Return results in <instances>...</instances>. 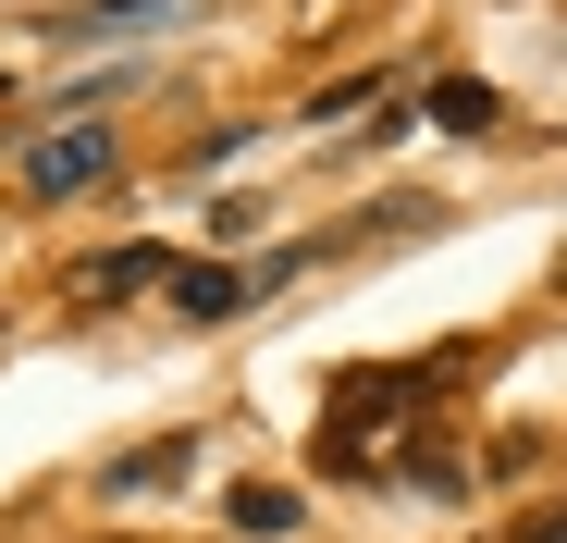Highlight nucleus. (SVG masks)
<instances>
[{
	"mask_svg": "<svg viewBox=\"0 0 567 543\" xmlns=\"http://www.w3.org/2000/svg\"><path fill=\"white\" fill-rule=\"evenodd\" d=\"M432 383H444V371H420V358H370V371H333L309 458H321V470H346V482L408 470V458H420L408 432H432Z\"/></svg>",
	"mask_w": 567,
	"mask_h": 543,
	"instance_id": "obj_1",
	"label": "nucleus"
},
{
	"mask_svg": "<svg viewBox=\"0 0 567 543\" xmlns=\"http://www.w3.org/2000/svg\"><path fill=\"white\" fill-rule=\"evenodd\" d=\"M112 161H124V136H112V124H62V136H38V148H25V186H38V198H86Z\"/></svg>",
	"mask_w": 567,
	"mask_h": 543,
	"instance_id": "obj_2",
	"label": "nucleus"
},
{
	"mask_svg": "<svg viewBox=\"0 0 567 543\" xmlns=\"http://www.w3.org/2000/svg\"><path fill=\"white\" fill-rule=\"evenodd\" d=\"M259 285H271V272H173V309H185V321H235Z\"/></svg>",
	"mask_w": 567,
	"mask_h": 543,
	"instance_id": "obj_3",
	"label": "nucleus"
},
{
	"mask_svg": "<svg viewBox=\"0 0 567 543\" xmlns=\"http://www.w3.org/2000/svg\"><path fill=\"white\" fill-rule=\"evenodd\" d=\"M148 285H173V259H161V247H112V259H86V272H74V297H148Z\"/></svg>",
	"mask_w": 567,
	"mask_h": 543,
	"instance_id": "obj_4",
	"label": "nucleus"
},
{
	"mask_svg": "<svg viewBox=\"0 0 567 543\" xmlns=\"http://www.w3.org/2000/svg\"><path fill=\"white\" fill-rule=\"evenodd\" d=\"M198 470V432H161L148 458H112V494H161V482H185Z\"/></svg>",
	"mask_w": 567,
	"mask_h": 543,
	"instance_id": "obj_5",
	"label": "nucleus"
},
{
	"mask_svg": "<svg viewBox=\"0 0 567 543\" xmlns=\"http://www.w3.org/2000/svg\"><path fill=\"white\" fill-rule=\"evenodd\" d=\"M420 112H432L444 136H482V124H494L506 100H494V86H482V74H444V86H432V100H420Z\"/></svg>",
	"mask_w": 567,
	"mask_h": 543,
	"instance_id": "obj_6",
	"label": "nucleus"
},
{
	"mask_svg": "<svg viewBox=\"0 0 567 543\" xmlns=\"http://www.w3.org/2000/svg\"><path fill=\"white\" fill-rule=\"evenodd\" d=\"M235 531H247V543L297 531V494H284V482H235Z\"/></svg>",
	"mask_w": 567,
	"mask_h": 543,
	"instance_id": "obj_7",
	"label": "nucleus"
},
{
	"mask_svg": "<svg viewBox=\"0 0 567 543\" xmlns=\"http://www.w3.org/2000/svg\"><path fill=\"white\" fill-rule=\"evenodd\" d=\"M100 13H161V0H100Z\"/></svg>",
	"mask_w": 567,
	"mask_h": 543,
	"instance_id": "obj_8",
	"label": "nucleus"
},
{
	"mask_svg": "<svg viewBox=\"0 0 567 543\" xmlns=\"http://www.w3.org/2000/svg\"><path fill=\"white\" fill-rule=\"evenodd\" d=\"M555 285H567V272H555Z\"/></svg>",
	"mask_w": 567,
	"mask_h": 543,
	"instance_id": "obj_9",
	"label": "nucleus"
}]
</instances>
